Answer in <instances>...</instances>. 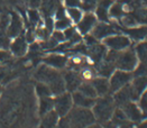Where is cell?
Segmentation results:
<instances>
[{
    "instance_id": "cell-1",
    "label": "cell",
    "mask_w": 147,
    "mask_h": 128,
    "mask_svg": "<svg viewBox=\"0 0 147 128\" xmlns=\"http://www.w3.org/2000/svg\"><path fill=\"white\" fill-rule=\"evenodd\" d=\"M35 77L39 82L47 84L52 90L53 94L55 96L65 92V83H64L63 75L56 69H53L46 64H43L36 70Z\"/></svg>"
},
{
    "instance_id": "cell-2",
    "label": "cell",
    "mask_w": 147,
    "mask_h": 128,
    "mask_svg": "<svg viewBox=\"0 0 147 128\" xmlns=\"http://www.w3.org/2000/svg\"><path fill=\"white\" fill-rule=\"evenodd\" d=\"M115 100L113 98L103 96V97H99L98 99H96L93 107L91 108L96 120H98L99 123L102 124H107L113 116L115 113Z\"/></svg>"
},
{
    "instance_id": "cell-3",
    "label": "cell",
    "mask_w": 147,
    "mask_h": 128,
    "mask_svg": "<svg viewBox=\"0 0 147 128\" xmlns=\"http://www.w3.org/2000/svg\"><path fill=\"white\" fill-rule=\"evenodd\" d=\"M71 128H86L89 125L96 123V118L91 109L73 107L66 115Z\"/></svg>"
},
{
    "instance_id": "cell-4",
    "label": "cell",
    "mask_w": 147,
    "mask_h": 128,
    "mask_svg": "<svg viewBox=\"0 0 147 128\" xmlns=\"http://www.w3.org/2000/svg\"><path fill=\"white\" fill-rule=\"evenodd\" d=\"M138 57L135 52V49L131 46L123 50V51L117 52L115 57V66L117 70H123L127 72H133L138 65Z\"/></svg>"
},
{
    "instance_id": "cell-5",
    "label": "cell",
    "mask_w": 147,
    "mask_h": 128,
    "mask_svg": "<svg viewBox=\"0 0 147 128\" xmlns=\"http://www.w3.org/2000/svg\"><path fill=\"white\" fill-rule=\"evenodd\" d=\"M103 45L110 51L120 52L131 46V39L125 34H113L102 39Z\"/></svg>"
},
{
    "instance_id": "cell-6",
    "label": "cell",
    "mask_w": 147,
    "mask_h": 128,
    "mask_svg": "<svg viewBox=\"0 0 147 128\" xmlns=\"http://www.w3.org/2000/svg\"><path fill=\"white\" fill-rule=\"evenodd\" d=\"M133 79V73L127 72L123 70H115L109 77V84H110V92L115 93L118 90L126 87L131 82Z\"/></svg>"
},
{
    "instance_id": "cell-7",
    "label": "cell",
    "mask_w": 147,
    "mask_h": 128,
    "mask_svg": "<svg viewBox=\"0 0 147 128\" xmlns=\"http://www.w3.org/2000/svg\"><path fill=\"white\" fill-rule=\"evenodd\" d=\"M73 107V99L70 92H63L61 94H57L54 99V110L60 117L66 116Z\"/></svg>"
},
{
    "instance_id": "cell-8",
    "label": "cell",
    "mask_w": 147,
    "mask_h": 128,
    "mask_svg": "<svg viewBox=\"0 0 147 128\" xmlns=\"http://www.w3.org/2000/svg\"><path fill=\"white\" fill-rule=\"evenodd\" d=\"M98 23V18L96 16V13L88 11L83 15L82 19L76 24V29L81 35H88L91 33V30L93 29V27L97 25Z\"/></svg>"
},
{
    "instance_id": "cell-9",
    "label": "cell",
    "mask_w": 147,
    "mask_h": 128,
    "mask_svg": "<svg viewBox=\"0 0 147 128\" xmlns=\"http://www.w3.org/2000/svg\"><path fill=\"white\" fill-rule=\"evenodd\" d=\"M120 109L123 110L126 118L133 123L139 121L143 117V110L137 103H135V101H128V102L123 103L120 106Z\"/></svg>"
},
{
    "instance_id": "cell-10",
    "label": "cell",
    "mask_w": 147,
    "mask_h": 128,
    "mask_svg": "<svg viewBox=\"0 0 147 128\" xmlns=\"http://www.w3.org/2000/svg\"><path fill=\"white\" fill-rule=\"evenodd\" d=\"M90 34L96 39L102 40V39H105L106 37L110 36V35L117 34V29L112 25L108 24V23L100 22V23H97V25L93 27V29L91 30Z\"/></svg>"
},
{
    "instance_id": "cell-11",
    "label": "cell",
    "mask_w": 147,
    "mask_h": 128,
    "mask_svg": "<svg viewBox=\"0 0 147 128\" xmlns=\"http://www.w3.org/2000/svg\"><path fill=\"white\" fill-rule=\"evenodd\" d=\"M23 32V20L22 17L17 13H12L10 18H9V23L7 27V34L10 38H15L17 36H19Z\"/></svg>"
},
{
    "instance_id": "cell-12",
    "label": "cell",
    "mask_w": 147,
    "mask_h": 128,
    "mask_svg": "<svg viewBox=\"0 0 147 128\" xmlns=\"http://www.w3.org/2000/svg\"><path fill=\"white\" fill-rule=\"evenodd\" d=\"M9 49H10L12 55H15L17 57L24 56L28 50V42L26 40V37L19 35V36L13 38V40L9 45Z\"/></svg>"
},
{
    "instance_id": "cell-13",
    "label": "cell",
    "mask_w": 147,
    "mask_h": 128,
    "mask_svg": "<svg viewBox=\"0 0 147 128\" xmlns=\"http://www.w3.org/2000/svg\"><path fill=\"white\" fill-rule=\"evenodd\" d=\"M125 35H127L131 42H143L147 37V26L146 25H137L134 27H128L123 29Z\"/></svg>"
},
{
    "instance_id": "cell-14",
    "label": "cell",
    "mask_w": 147,
    "mask_h": 128,
    "mask_svg": "<svg viewBox=\"0 0 147 128\" xmlns=\"http://www.w3.org/2000/svg\"><path fill=\"white\" fill-rule=\"evenodd\" d=\"M113 100L116 103H119L120 106L128 101H136L135 96L133 93V89L130 87V83L127 84L126 87L118 90L117 92L113 93Z\"/></svg>"
},
{
    "instance_id": "cell-15",
    "label": "cell",
    "mask_w": 147,
    "mask_h": 128,
    "mask_svg": "<svg viewBox=\"0 0 147 128\" xmlns=\"http://www.w3.org/2000/svg\"><path fill=\"white\" fill-rule=\"evenodd\" d=\"M43 62L53 69L62 70L67 65V57L62 54H49L43 59Z\"/></svg>"
},
{
    "instance_id": "cell-16",
    "label": "cell",
    "mask_w": 147,
    "mask_h": 128,
    "mask_svg": "<svg viewBox=\"0 0 147 128\" xmlns=\"http://www.w3.org/2000/svg\"><path fill=\"white\" fill-rule=\"evenodd\" d=\"M113 0H99V2L96 6V16L98 20L108 23L110 20L109 18V9L112 5Z\"/></svg>"
},
{
    "instance_id": "cell-17",
    "label": "cell",
    "mask_w": 147,
    "mask_h": 128,
    "mask_svg": "<svg viewBox=\"0 0 147 128\" xmlns=\"http://www.w3.org/2000/svg\"><path fill=\"white\" fill-rule=\"evenodd\" d=\"M64 83H65V89H67L69 91L73 92L75 90H78V88L80 87V84L82 83V80L80 77L79 73H75L74 71H67L64 75Z\"/></svg>"
},
{
    "instance_id": "cell-18",
    "label": "cell",
    "mask_w": 147,
    "mask_h": 128,
    "mask_svg": "<svg viewBox=\"0 0 147 128\" xmlns=\"http://www.w3.org/2000/svg\"><path fill=\"white\" fill-rule=\"evenodd\" d=\"M93 88L96 90L98 97L107 96L110 92V84H109V79L103 77H96L91 81Z\"/></svg>"
},
{
    "instance_id": "cell-19",
    "label": "cell",
    "mask_w": 147,
    "mask_h": 128,
    "mask_svg": "<svg viewBox=\"0 0 147 128\" xmlns=\"http://www.w3.org/2000/svg\"><path fill=\"white\" fill-rule=\"evenodd\" d=\"M72 99H73V104L74 107H80V108H88V109H91L94 104L96 99H92V98H89L84 96L83 93H81L80 91L75 90L72 93Z\"/></svg>"
},
{
    "instance_id": "cell-20",
    "label": "cell",
    "mask_w": 147,
    "mask_h": 128,
    "mask_svg": "<svg viewBox=\"0 0 147 128\" xmlns=\"http://www.w3.org/2000/svg\"><path fill=\"white\" fill-rule=\"evenodd\" d=\"M8 23H9L8 16H2L0 18V50H7L10 45V37L7 34Z\"/></svg>"
},
{
    "instance_id": "cell-21",
    "label": "cell",
    "mask_w": 147,
    "mask_h": 128,
    "mask_svg": "<svg viewBox=\"0 0 147 128\" xmlns=\"http://www.w3.org/2000/svg\"><path fill=\"white\" fill-rule=\"evenodd\" d=\"M60 119V116L53 109L44 116H42V120L39 123L38 128H55L57 125V121Z\"/></svg>"
},
{
    "instance_id": "cell-22",
    "label": "cell",
    "mask_w": 147,
    "mask_h": 128,
    "mask_svg": "<svg viewBox=\"0 0 147 128\" xmlns=\"http://www.w3.org/2000/svg\"><path fill=\"white\" fill-rule=\"evenodd\" d=\"M54 109V99L52 97L39 98V106H38V113L39 116H44Z\"/></svg>"
},
{
    "instance_id": "cell-23",
    "label": "cell",
    "mask_w": 147,
    "mask_h": 128,
    "mask_svg": "<svg viewBox=\"0 0 147 128\" xmlns=\"http://www.w3.org/2000/svg\"><path fill=\"white\" fill-rule=\"evenodd\" d=\"M66 11V16L69 17V19L72 22V24H78L82 17H83V10L81 9V7H71V8H65Z\"/></svg>"
},
{
    "instance_id": "cell-24",
    "label": "cell",
    "mask_w": 147,
    "mask_h": 128,
    "mask_svg": "<svg viewBox=\"0 0 147 128\" xmlns=\"http://www.w3.org/2000/svg\"><path fill=\"white\" fill-rule=\"evenodd\" d=\"M59 6V0H42V10L46 15V17L55 13Z\"/></svg>"
},
{
    "instance_id": "cell-25",
    "label": "cell",
    "mask_w": 147,
    "mask_h": 128,
    "mask_svg": "<svg viewBox=\"0 0 147 128\" xmlns=\"http://www.w3.org/2000/svg\"><path fill=\"white\" fill-rule=\"evenodd\" d=\"M125 15L123 8V3L120 2H112V5L110 6V9H109V18L110 19H120Z\"/></svg>"
},
{
    "instance_id": "cell-26",
    "label": "cell",
    "mask_w": 147,
    "mask_h": 128,
    "mask_svg": "<svg viewBox=\"0 0 147 128\" xmlns=\"http://www.w3.org/2000/svg\"><path fill=\"white\" fill-rule=\"evenodd\" d=\"M78 91H80L81 93H83L84 96L89 97V98H92V99H97L98 98V94H97V92H96V90H94L91 82L81 83L80 87L78 88Z\"/></svg>"
},
{
    "instance_id": "cell-27",
    "label": "cell",
    "mask_w": 147,
    "mask_h": 128,
    "mask_svg": "<svg viewBox=\"0 0 147 128\" xmlns=\"http://www.w3.org/2000/svg\"><path fill=\"white\" fill-rule=\"evenodd\" d=\"M135 52L139 62L147 63V40L146 42H139L135 47Z\"/></svg>"
},
{
    "instance_id": "cell-28",
    "label": "cell",
    "mask_w": 147,
    "mask_h": 128,
    "mask_svg": "<svg viewBox=\"0 0 147 128\" xmlns=\"http://www.w3.org/2000/svg\"><path fill=\"white\" fill-rule=\"evenodd\" d=\"M80 77L82 81L84 82H91L96 77H98V73L94 69H91V67H81V71H80Z\"/></svg>"
},
{
    "instance_id": "cell-29",
    "label": "cell",
    "mask_w": 147,
    "mask_h": 128,
    "mask_svg": "<svg viewBox=\"0 0 147 128\" xmlns=\"http://www.w3.org/2000/svg\"><path fill=\"white\" fill-rule=\"evenodd\" d=\"M67 63L72 67H83L86 64V57L80 53H75L70 56V59H67Z\"/></svg>"
},
{
    "instance_id": "cell-30",
    "label": "cell",
    "mask_w": 147,
    "mask_h": 128,
    "mask_svg": "<svg viewBox=\"0 0 147 128\" xmlns=\"http://www.w3.org/2000/svg\"><path fill=\"white\" fill-rule=\"evenodd\" d=\"M72 22L69 19V17L67 16H64V17H62V18H57V19H55L54 20V28L56 29V30H65L66 28H69L70 26H72Z\"/></svg>"
},
{
    "instance_id": "cell-31",
    "label": "cell",
    "mask_w": 147,
    "mask_h": 128,
    "mask_svg": "<svg viewBox=\"0 0 147 128\" xmlns=\"http://www.w3.org/2000/svg\"><path fill=\"white\" fill-rule=\"evenodd\" d=\"M36 93L38 96V98H45V97H52L53 92L47 84L39 82L36 84Z\"/></svg>"
},
{
    "instance_id": "cell-32",
    "label": "cell",
    "mask_w": 147,
    "mask_h": 128,
    "mask_svg": "<svg viewBox=\"0 0 147 128\" xmlns=\"http://www.w3.org/2000/svg\"><path fill=\"white\" fill-rule=\"evenodd\" d=\"M134 17L136 18L138 25H146L147 26V8L138 9L135 13Z\"/></svg>"
},
{
    "instance_id": "cell-33",
    "label": "cell",
    "mask_w": 147,
    "mask_h": 128,
    "mask_svg": "<svg viewBox=\"0 0 147 128\" xmlns=\"http://www.w3.org/2000/svg\"><path fill=\"white\" fill-rule=\"evenodd\" d=\"M28 19L33 25H39L40 23V15L35 8L28 10Z\"/></svg>"
},
{
    "instance_id": "cell-34",
    "label": "cell",
    "mask_w": 147,
    "mask_h": 128,
    "mask_svg": "<svg viewBox=\"0 0 147 128\" xmlns=\"http://www.w3.org/2000/svg\"><path fill=\"white\" fill-rule=\"evenodd\" d=\"M98 2L99 0H81V7L86 11H91L93 8H96Z\"/></svg>"
},
{
    "instance_id": "cell-35",
    "label": "cell",
    "mask_w": 147,
    "mask_h": 128,
    "mask_svg": "<svg viewBox=\"0 0 147 128\" xmlns=\"http://www.w3.org/2000/svg\"><path fill=\"white\" fill-rule=\"evenodd\" d=\"M138 106L143 110V113H147V89L140 94L138 99Z\"/></svg>"
},
{
    "instance_id": "cell-36",
    "label": "cell",
    "mask_w": 147,
    "mask_h": 128,
    "mask_svg": "<svg viewBox=\"0 0 147 128\" xmlns=\"http://www.w3.org/2000/svg\"><path fill=\"white\" fill-rule=\"evenodd\" d=\"M115 120H117V119H115ZM117 121H118V128H137L135 124L133 121L128 120V119H126V120H117Z\"/></svg>"
},
{
    "instance_id": "cell-37",
    "label": "cell",
    "mask_w": 147,
    "mask_h": 128,
    "mask_svg": "<svg viewBox=\"0 0 147 128\" xmlns=\"http://www.w3.org/2000/svg\"><path fill=\"white\" fill-rule=\"evenodd\" d=\"M55 128H71V125H70V121L67 119L66 116H63V117H60L59 121H57V125Z\"/></svg>"
},
{
    "instance_id": "cell-38",
    "label": "cell",
    "mask_w": 147,
    "mask_h": 128,
    "mask_svg": "<svg viewBox=\"0 0 147 128\" xmlns=\"http://www.w3.org/2000/svg\"><path fill=\"white\" fill-rule=\"evenodd\" d=\"M11 55L10 53L6 51V50H0V65H3V64L8 63V61L10 60Z\"/></svg>"
},
{
    "instance_id": "cell-39",
    "label": "cell",
    "mask_w": 147,
    "mask_h": 128,
    "mask_svg": "<svg viewBox=\"0 0 147 128\" xmlns=\"http://www.w3.org/2000/svg\"><path fill=\"white\" fill-rule=\"evenodd\" d=\"M64 5H65L66 8L81 7V0H64Z\"/></svg>"
},
{
    "instance_id": "cell-40",
    "label": "cell",
    "mask_w": 147,
    "mask_h": 128,
    "mask_svg": "<svg viewBox=\"0 0 147 128\" xmlns=\"http://www.w3.org/2000/svg\"><path fill=\"white\" fill-rule=\"evenodd\" d=\"M42 5V0H30V6L33 8H37Z\"/></svg>"
},
{
    "instance_id": "cell-41",
    "label": "cell",
    "mask_w": 147,
    "mask_h": 128,
    "mask_svg": "<svg viewBox=\"0 0 147 128\" xmlns=\"http://www.w3.org/2000/svg\"><path fill=\"white\" fill-rule=\"evenodd\" d=\"M86 128H103L102 125H100L98 123H93V124H91V125H89Z\"/></svg>"
},
{
    "instance_id": "cell-42",
    "label": "cell",
    "mask_w": 147,
    "mask_h": 128,
    "mask_svg": "<svg viewBox=\"0 0 147 128\" xmlns=\"http://www.w3.org/2000/svg\"><path fill=\"white\" fill-rule=\"evenodd\" d=\"M137 128H147V120L143 121V123H140V124L137 126Z\"/></svg>"
},
{
    "instance_id": "cell-43",
    "label": "cell",
    "mask_w": 147,
    "mask_h": 128,
    "mask_svg": "<svg viewBox=\"0 0 147 128\" xmlns=\"http://www.w3.org/2000/svg\"><path fill=\"white\" fill-rule=\"evenodd\" d=\"M0 94H1V87H0Z\"/></svg>"
},
{
    "instance_id": "cell-44",
    "label": "cell",
    "mask_w": 147,
    "mask_h": 128,
    "mask_svg": "<svg viewBox=\"0 0 147 128\" xmlns=\"http://www.w3.org/2000/svg\"><path fill=\"white\" fill-rule=\"evenodd\" d=\"M146 39H147V37H146Z\"/></svg>"
}]
</instances>
